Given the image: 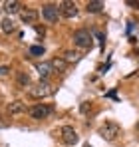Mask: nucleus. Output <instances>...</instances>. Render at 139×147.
<instances>
[{
	"instance_id": "obj_1",
	"label": "nucleus",
	"mask_w": 139,
	"mask_h": 147,
	"mask_svg": "<svg viewBox=\"0 0 139 147\" xmlns=\"http://www.w3.org/2000/svg\"><path fill=\"white\" fill-rule=\"evenodd\" d=\"M97 135L103 137L105 141H115L117 137L121 135V127H119V123H115V121H103L97 127Z\"/></svg>"
},
{
	"instance_id": "obj_2",
	"label": "nucleus",
	"mask_w": 139,
	"mask_h": 147,
	"mask_svg": "<svg viewBox=\"0 0 139 147\" xmlns=\"http://www.w3.org/2000/svg\"><path fill=\"white\" fill-rule=\"evenodd\" d=\"M52 94H54V88L48 84L46 80H40L38 84H34V86L28 90V96L34 98V99H44V98H48V96H52Z\"/></svg>"
},
{
	"instance_id": "obj_3",
	"label": "nucleus",
	"mask_w": 139,
	"mask_h": 147,
	"mask_svg": "<svg viewBox=\"0 0 139 147\" xmlns=\"http://www.w3.org/2000/svg\"><path fill=\"white\" fill-rule=\"evenodd\" d=\"M72 40H74V46H78V48H82V50H90L93 44L92 32H88V30H76L74 36H72Z\"/></svg>"
},
{
	"instance_id": "obj_4",
	"label": "nucleus",
	"mask_w": 139,
	"mask_h": 147,
	"mask_svg": "<svg viewBox=\"0 0 139 147\" xmlns=\"http://www.w3.org/2000/svg\"><path fill=\"white\" fill-rule=\"evenodd\" d=\"M60 139H62V143L64 145H76L78 141H80V135H78V131L72 127V125H64L62 129H60Z\"/></svg>"
},
{
	"instance_id": "obj_5",
	"label": "nucleus",
	"mask_w": 139,
	"mask_h": 147,
	"mask_svg": "<svg viewBox=\"0 0 139 147\" xmlns=\"http://www.w3.org/2000/svg\"><path fill=\"white\" fill-rule=\"evenodd\" d=\"M42 16H44V20L50 22V24L58 22V18H60L58 4H44V6H42Z\"/></svg>"
},
{
	"instance_id": "obj_6",
	"label": "nucleus",
	"mask_w": 139,
	"mask_h": 147,
	"mask_svg": "<svg viewBox=\"0 0 139 147\" xmlns=\"http://www.w3.org/2000/svg\"><path fill=\"white\" fill-rule=\"evenodd\" d=\"M50 113H52V105L48 103H36L34 107H30V115L34 119H46Z\"/></svg>"
},
{
	"instance_id": "obj_7",
	"label": "nucleus",
	"mask_w": 139,
	"mask_h": 147,
	"mask_svg": "<svg viewBox=\"0 0 139 147\" xmlns=\"http://www.w3.org/2000/svg\"><path fill=\"white\" fill-rule=\"evenodd\" d=\"M58 10H60V14L66 16V18H76V16H78V6H76V2H72V0L60 2V4H58Z\"/></svg>"
},
{
	"instance_id": "obj_8",
	"label": "nucleus",
	"mask_w": 139,
	"mask_h": 147,
	"mask_svg": "<svg viewBox=\"0 0 139 147\" xmlns=\"http://www.w3.org/2000/svg\"><path fill=\"white\" fill-rule=\"evenodd\" d=\"M20 18H22L24 24H34L38 20V12L34 8H22L20 10Z\"/></svg>"
},
{
	"instance_id": "obj_9",
	"label": "nucleus",
	"mask_w": 139,
	"mask_h": 147,
	"mask_svg": "<svg viewBox=\"0 0 139 147\" xmlns=\"http://www.w3.org/2000/svg\"><path fill=\"white\" fill-rule=\"evenodd\" d=\"M6 111H8L10 115H18V113H24V111H26V103H24V101H20V99H14V101H10V103H8Z\"/></svg>"
},
{
	"instance_id": "obj_10",
	"label": "nucleus",
	"mask_w": 139,
	"mask_h": 147,
	"mask_svg": "<svg viewBox=\"0 0 139 147\" xmlns=\"http://www.w3.org/2000/svg\"><path fill=\"white\" fill-rule=\"evenodd\" d=\"M36 72L40 74L42 80H46L48 76L52 74V64H50V62H42V64H38V66H36Z\"/></svg>"
},
{
	"instance_id": "obj_11",
	"label": "nucleus",
	"mask_w": 139,
	"mask_h": 147,
	"mask_svg": "<svg viewBox=\"0 0 139 147\" xmlns=\"http://www.w3.org/2000/svg\"><path fill=\"white\" fill-rule=\"evenodd\" d=\"M4 10L8 12V14H20V10H22V4L18 2V0H12V2H4Z\"/></svg>"
},
{
	"instance_id": "obj_12",
	"label": "nucleus",
	"mask_w": 139,
	"mask_h": 147,
	"mask_svg": "<svg viewBox=\"0 0 139 147\" xmlns=\"http://www.w3.org/2000/svg\"><path fill=\"white\" fill-rule=\"evenodd\" d=\"M80 54L78 52H72V50H66L64 54H62V60L66 62V64H76V62H80Z\"/></svg>"
},
{
	"instance_id": "obj_13",
	"label": "nucleus",
	"mask_w": 139,
	"mask_h": 147,
	"mask_svg": "<svg viewBox=\"0 0 139 147\" xmlns=\"http://www.w3.org/2000/svg\"><path fill=\"white\" fill-rule=\"evenodd\" d=\"M0 28H2V32H4V34H12V32L16 30V24H14V20H12V18H4V20L0 22Z\"/></svg>"
},
{
	"instance_id": "obj_14",
	"label": "nucleus",
	"mask_w": 139,
	"mask_h": 147,
	"mask_svg": "<svg viewBox=\"0 0 139 147\" xmlns=\"http://www.w3.org/2000/svg\"><path fill=\"white\" fill-rule=\"evenodd\" d=\"M86 10H88V12H92V14H97V12H101V10H103V2H99V0H92V2H88V4H86Z\"/></svg>"
},
{
	"instance_id": "obj_15",
	"label": "nucleus",
	"mask_w": 139,
	"mask_h": 147,
	"mask_svg": "<svg viewBox=\"0 0 139 147\" xmlns=\"http://www.w3.org/2000/svg\"><path fill=\"white\" fill-rule=\"evenodd\" d=\"M50 64H52V70H58V72H62V70L66 68V62H64L62 58H56V60H52Z\"/></svg>"
},
{
	"instance_id": "obj_16",
	"label": "nucleus",
	"mask_w": 139,
	"mask_h": 147,
	"mask_svg": "<svg viewBox=\"0 0 139 147\" xmlns=\"http://www.w3.org/2000/svg\"><path fill=\"white\" fill-rule=\"evenodd\" d=\"M28 54H30L32 58L44 56V46H30V50H28Z\"/></svg>"
},
{
	"instance_id": "obj_17",
	"label": "nucleus",
	"mask_w": 139,
	"mask_h": 147,
	"mask_svg": "<svg viewBox=\"0 0 139 147\" xmlns=\"http://www.w3.org/2000/svg\"><path fill=\"white\" fill-rule=\"evenodd\" d=\"M18 84H20V88L30 86V76H28V74H24V72H20V74H18Z\"/></svg>"
},
{
	"instance_id": "obj_18",
	"label": "nucleus",
	"mask_w": 139,
	"mask_h": 147,
	"mask_svg": "<svg viewBox=\"0 0 139 147\" xmlns=\"http://www.w3.org/2000/svg\"><path fill=\"white\" fill-rule=\"evenodd\" d=\"M4 74H8V68H6V66H2V68H0V76H4Z\"/></svg>"
},
{
	"instance_id": "obj_19",
	"label": "nucleus",
	"mask_w": 139,
	"mask_h": 147,
	"mask_svg": "<svg viewBox=\"0 0 139 147\" xmlns=\"http://www.w3.org/2000/svg\"><path fill=\"white\" fill-rule=\"evenodd\" d=\"M34 28H36V32H38V34H42V36H44V28H40V26H34Z\"/></svg>"
},
{
	"instance_id": "obj_20",
	"label": "nucleus",
	"mask_w": 139,
	"mask_h": 147,
	"mask_svg": "<svg viewBox=\"0 0 139 147\" xmlns=\"http://www.w3.org/2000/svg\"><path fill=\"white\" fill-rule=\"evenodd\" d=\"M135 129H137V133H139V123H137V125H135Z\"/></svg>"
},
{
	"instance_id": "obj_21",
	"label": "nucleus",
	"mask_w": 139,
	"mask_h": 147,
	"mask_svg": "<svg viewBox=\"0 0 139 147\" xmlns=\"http://www.w3.org/2000/svg\"><path fill=\"white\" fill-rule=\"evenodd\" d=\"M84 147H92V145H90V143H86V145H84Z\"/></svg>"
},
{
	"instance_id": "obj_22",
	"label": "nucleus",
	"mask_w": 139,
	"mask_h": 147,
	"mask_svg": "<svg viewBox=\"0 0 139 147\" xmlns=\"http://www.w3.org/2000/svg\"><path fill=\"white\" fill-rule=\"evenodd\" d=\"M0 127H4V125H2V123H0Z\"/></svg>"
}]
</instances>
